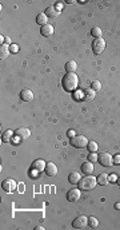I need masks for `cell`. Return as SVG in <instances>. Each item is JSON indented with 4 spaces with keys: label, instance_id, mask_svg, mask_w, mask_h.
Returning <instances> with one entry per match:
<instances>
[{
    "label": "cell",
    "instance_id": "cell-1",
    "mask_svg": "<svg viewBox=\"0 0 120 230\" xmlns=\"http://www.w3.org/2000/svg\"><path fill=\"white\" fill-rule=\"evenodd\" d=\"M61 83H63V88L65 91H75L77 88V84H79V78H77V75L75 72H67L64 76H63V80H61Z\"/></svg>",
    "mask_w": 120,
    "mask_h": 230
},
{
    "label": "cell",
    "instance_id": "cell-2",
    "mask_svg": "<svg viewBox=\"0 0 120 230\" xmlns=\"http://www.w3.org/2000/svg\"><path fill=\"white\" fill-rule=\"evenodd\" d=\"M77 185H79L80 190H86V191L92 190V189H95V186L97 185V178H95V177H92V175H87L86 178H81Z\"/></svg>",
    "mask_w": 120,
    "mask_h": 230
},
{
    "label": "cell",
    "instance_id": "cell-3",
    "mask_svg": "<svg viewBox=\"0 0 120 230\" xmlns=\"http://www.w3.org/2000/svg\"><path fill=\"white\" fill-rule=\"evenodd\" d=\"M71 144L76 149H83L88 146V139L84 135H75L71 138Z\"/></svg>",
    "mask_w": 120,
    "mask_h": 230
},
{
    "label": "cell",
    "instance_id": "cell-4",
    "mask_svg": "<svg viewBox=\"0 0 120 230\" xmlns=\"http://www.w3.org/2000/svg\"><path fill=\"white\" fill-rule=\"evenodd\" d=\"M99 163H100L102 166H104V167H111V166L113 165V157L109 153H102L99 154Z\"/></svg>",
    "mask_w": 120,
    "mask_h": 230
},
{
    "label": "cell",
    "instance_id": "cell-5",
    "mask_svg": "<svg viewBox=\"0 0 120 230\" xmlns=\"http://www.w3.org/2000/svg\"><path fill=\"white\" fill-rule=\"evenodd\" d=\"M13 135L16 137L18 141H27V139L31 137V130L27 127H20L13 132Z\"/></svg>",
    "mask_w": 120,
    "mask_h": 230
},
{
    "label": "cell",
    "instance_id": "cell-6",
    "mask_svg": "<svg viewBox=\"0 0 120 230\" xmlns=\"http://www.w3.org/2000/svg\"><path fill=\"white\" fill-rule=\"evenodd\" d=\"M106 48V42H104L103 37H99L92 42V51L95 53H102Z\"/></svg>",
    "mask_w": 120,
    "mask_h": 230
},
{
    "label": "cell",
    "instance_id": "cell-7",
    "mask_svg": "<svg viewBox=\"0 0 120 230\" xmlns=\"http://www.w3.org/2000/svg\"><path fill=\"white\" fill-rule=\"evenodd\" d=\"M88 225V218L86 216H79L74 219V222H72V226L75 229H84L87 227Z\"/></svg>",
    "mask_w": 120,
    "mask_h": 230
},
{
    "label": "cell",
    "instance_id": "cell-8",
    "mask_svg": "<svg viewBox=\"0 0 120 230\" xmlns=\"http://www.w3.org/2000/svg\"><path fill=\"white\" fill-rule=\"evenodd\" d=\"M16 182H15L12 178H8V179H6L2 183V187H3V190L4 191H7V193H12L15 189H16Z\"/></svg>",
    "mask_w": 120,
    "mask_h": 230
},
{
    "label": "cell",
    "instance_id": "cell-9",
    "mask_svg": "<svg viewBox=\"0 0 120 230\" xmlns=\"http://www.w3.org/2000/svg\"><path fill=\"white\" fill-rule=\"evenodd\" d=\"M67 199L70 202H76L80 199V189H71L67 193Z\"/></svg>",
    "mask_w": 120,
    "mask_h": 230
},
{
    "label": "cell",
    "instance_id": "cell-10",
    "mask_svg": "<svg viewBox=\"0 0 120 230\" xmlns=\"http://www.w3.org/2000/svg\"><path fill=\"white\" fill-rule=\"evenodd\" d=\"M45 166H47V163L43 159H36L32 162V166H31V167H32L34 171H43V170H45Z\"/></svg>",
    "mask_w": 120,
    "mask_h": 230
},
{
    "label": "cell",
    "instance_id": "cell-11",
    "mask_svg": "<svg viewBox=\"0 0 120 230\" xmlns=\"http://www.w3.org/2000/svg\"><path fill=\"white\" fill-rule=\"evenodd\" d=\"M45 174L48 177H55L57 174V166L54 162H48L45 166Z\"/></svg>",
    "mask_w": 120,
    "mask_h": 230
},
{
    "label": "cell",
    "instance_id": "cell-12",
    "mask_svg": "<svg viewBox=\"0 0 120 230\" xmlns=\"http://www.w3.org/2000/svg\"><path fill=\"white\" fill-rule=\"evenodd\" d=\"M20 98H22V100H24V102H31L34 99V93L29 88H24V90H22V93H20Z\"/></svg>",
    "mask_w": 120,
    "mask_h": 230
},
{
    "label": "cell",
    "instance_id": "cell-13",
    "mask_svg": "<svg viewBox=\"0 0 120 230\" xmlns=\"http://www.w3.org/2000/svg\"><path fill=\"white\" fill-rule=\"evenodd\" d=\"M81 171L86 175H91L93 173V162H91V160H87V162H84V163L81 165Z\"/></svg>",
    "mask_w": 120,
    "mask_h": 230
},
{
    "label": "cell",
    "instance_id": "cell-14",
    "mask_svg": "<svg viewBox=\"0 0 120 230\" xmlns=\"http://www.w3.org/2000/svg\"><path fill=\"white\" fill-rule=\"evenodd\" d=\"M45 15L48 16V19H56L60 16V11H57L55 7H48L45 9Z\"/></svg>",
    "mask_w": 120,
    "mask_h": 230
},
{
    "label": "cell",
    "instance_id": "cell-15",
    "mask_svg": "<svg viewBox=\"0 0 120 230\" xmlns=\"http://www.w3.org/2000/svg\"><path fill=\"white\" fill-rule=\"evenodd\" d=\"M40 34L43 36H45V37L51 36L52 34H54V25H51V24L43 25V27H41V30H40Z\"/></svg>",
    "mask_w": 120,
    "mask_h": 230
},
{
    "label": "cell",
    "instance_id": "cell-16",
    "mask_svg": "<svg viewBox=\"0 0 120 230\" xmlns=\"http://www.w3.org/2000/svg\"><path fill=\"white\" fill-rule=\"evenodd\" d=\"M80 179H81V177H80V174L77 173V171H72V173H70V175H68V181H70V183H72V185H77Z\"/></svg>",
    "mask_w": 120,
    "mask_h": 230
},
{
    "label": "cell",
    "instance_id": "cell-17",
    "mask_svg": "<svg viewBox=\"0 0 120 230\" xmlns=\"http://www.w3.org/2000/svg\"><path fill=\"white\" fill-rule=\"evenodd\" d=\"M47 21H48V16L45 15V12H41V14H39L38 16H36V23L40 24L41 27L45 25V24H48Z\"/></svg>",
    "mask_w": 120,
    "mask_h": 230
},
{
    "label": "cell",
    "instance_id": "cell-18",
    "mask_svg": "<svg viewBox=\"0 0 120 230\" xmlns=\"http://www.w3.org/2000/svg\"><path fill=\"white\" fill-rule=\"evenodd\" d=\"M9 47L8 44H2V47H0V59L2 60H4V59H7V56L9 55Z\"/></svg>",
    "mask_w": 120,
    "mask_h": 230
},
{
    "label": "cell",
    "instance_id": "cell-19",
    "mask_svg": "<svg viewBox=\"0 0 120 230\" xmlns=\"http://www.w3.org/2000/svg\"><path fill=\"white\" fill-rule=\"evenodd\" d=\"M65 70H67V72H75L76 70H77V64H76V62H75V60L67 62V64H65Z\"/></svg>",
    "mask_w": 120,
    "mask_h": 230
},
{
    "label": "cell",
    "instance_id": "cell-20",
    "mask_svg": "<svg viewBox=\"0 0 120 230\" xmlns=\"http://www.w3.org/2000/svg\"><path fill=\"white\" fill-rule=\"evenodd\" d=\"M12 135H13L12 130H7V131H4V132H3V135H2V141H3L4 143H8V142H11V138H12Z\"/></svg>",
    "mask_w": 120,
    "mask_h": 230
},
{
    "label": "cell",
    "instance_id": "cell-21",
    "mask_svg": "<svg viewBox=\"0 0 120 230\" xmlns=\"http://www.w3.org/2000/svg\"><path fill=\"white\" fill-rule=\"evenodd\" d=\"M97 183L100 185V186H106V185L108 183V175H107L106 173L100 174V175L97 177Z\"/></svg>",
    "mask_w": 120,
    "mask_h": 230
},
{
    "label": "cell",
    "instance_id": "cell-22",
    "mask_svg": "<svg viewBox=\"0 0 120 230\" xmlns=\"http://www.w3.org/2000/svg\"><path fill=\"white\" fill-rule=\"evenodd\" d=\"M91 35L95 37V39L102 37V28H100V27H93V28L91 30Z\"/></svg>",
    "mask_w": 120,
    "mask_h": 230
},
{
    "label": "cell",
    "instance_id": "cell-23",
    "mask_svg": "<svg viewBox=\"0 0 120 230\" xmlns=\"http://www.w3.org/2000/svg\"><path fill=\"white\" fill-rule=\"evenodd\" d=\"M88 226L92 227V229H96L99 226L97 218H95V217H88Z\"/></svg>",
    "mask_w": 120,
    "mask_h": 230
},
{
    "label": "cell",
    "instance_id": "cell-24",
    "mask_svg": "<svg viewBox=\"0 0 120 230\" xmlns=\"http://www.w3.org/2000/svg\"><path fill=\"white\" fill-rule=\"evenodd\" d=\"M84 94H86V95H84V98H86V99H88V100H91V99L95 98V90H92V88L86 90V93H84Z\"/></svg>",
    "mask_w": 120,
    "mask_h": 230
},
{
    "label": "cell",
    "instance_id": "cell-25",
    "mask_svg": "<svg viewBox=\"0 0 120 230\" xmlns=\"http://www.w3.org/2000/svg\"><path fill=\"white\" fill-rule=\"evenodd\" d=\"M97 149H99L97 147V143L95 141H90V142H88V150H90L91 153H95Z\"/></svg>",
    "mask_w": 120,
    "mask_h": 230
},
{
    "label": "cell",
    "instance_id": "cell-26",
    "mask_svg": "<svg viewBox=\"0 0 120 230\" xmlns=\"http://www.w3.org/2000/svg\"><path fill=\"white\" fill-rule=\"evenodd\" d=\"M91 86H92L91 88H92V90H95V91H99V90L102 88V83L99 82V80H93V82L91 83Z\"/></svg>",
    "mask_w": 120,
    "mask_h": 230
},
{
    "label": "cell",
    "instance_id": "cell-27",
    "mask_svg": "<svg viewBox=\"0 0 120 230\" xmlns=\"http://www.w3.org/2000/svg\"><path fill=\"white\" fill-rule=\"evenodd\" d=\"M88 158H90V160H91V162H96V160H97V158H99V155H96L95 153H91V155H90V157H88Z\"/></svg>",
    "mask_w": 120,
    "mask_h": 230
},
{
    "label": "cell",
    "instance_id": "cell-28",
    "mask_svg": "<svg viewBox=\"0 0 120 230\" xmlns=\"http://www.w3.org/2000/svg\"><path fill=\"white\" fill-rule=\"evenodd\" d=\"M113 163L115 165H120V154H117L116 157H113Z\"/></svg>",
    "mask_w": 120,
    "mask_h": 230
},
{
    "label": "cell",
    "instance_id": "cell-29",
    "mask_svg": "<svg viewBox=\"0 0 120 230\" xmlns=\"http://www.w3.org/2000/svg\"><path fill=\"white\" fill-rule=\"evenodd\" d=\"M9 50H11V52L16 53V52H18V50H19V47H18L16 44H13V46H11V48H9Z\"/></svg>",
    "mask_w": 120,
    "mask_h": 230
},
{
    "label": "cell",
    "instance_id": "cell-30",
    "mask_svg": "<svg viewBox=\"0 0 120 230\" xmlns=\"http://www.w3.org/2000/svg\"><path fill=\"white\" fill-rule=\"evenodd\" d=\"M55 8L61 12V9H63V4H61V3H56V4H55Z\"/></svg>",
    "mask_w": 120,
    "mask_h": 230
},
{
    "label": "cell",
    "instance_id": "cell-31",
    "mask_svg": "<svg viewBox=\"0 0 120 230\" xmlns=\"http://www.w3.org/2000/svg\"><path fill=\"white\" fill-rule=\"evenodd\" d=\"M68 137H71V138L75 137V131H74V130H70V131H68Z\"/></svg>",
    "mask_w": 120,
    "mask_h": 230
},
{
    "label": "cell",
    "instance_id": "cell-32",
    "mask_svg": "<svg viewBox=\"0 0 120 230\" xmlns=\"http://www.w3.org/2000/svg\"><path fill=\"white\" fill-rule=\"evenodd\" d=\"M111 181H112V182H115V181H117V178H116V175H111Z\"/></svg>",
    "mask_w": 120,
    "mask_h": 230
},
{
    "label": "cell",
    "instance_id": "cell-33",
    "mask_svg": "<svg viewBox=\"0 0 120 230\" xmlns=\"http://www.w3.org/2000/svg\"><path fill=\"white\" fill-rule=\"evenodd\" d=\"M35 229H36V230H43V229H44V227H43V226H36V227H35Z\"/></svg>",
    "mask_w": 120,
    "mask_h": 230
},
{
    "label": "cell",
    "instance_id": "cell-34",
    "mask_svg": "<svg viewBox=\"0 0 120 230\" xmlns=\"http://www.w3.org/2000/svg\"><path fill=\"white\" fill-rule=\"evenodd\" d=\"M4 40H6V43H9V42H11V39H9V37H6Z\"/></svg>",
    "mask_w": 120,
    "mask_h": 230
},
{
    "label": "cell",
    "instance_id": "cell-35",
    "mask_svg": "<svg viewBox=\"0 0 120 230\" xmlns=\"http://www.w3.org/2000/svg\"><path fill=\"white\" fill-rule=\"evenodd\" d=\"M116 182H117V185L120 186V177H119V178H117V181H116Z\"/></svg>",
    "mask_w": 120,
    "mask_h": 230
}]
</instances>
